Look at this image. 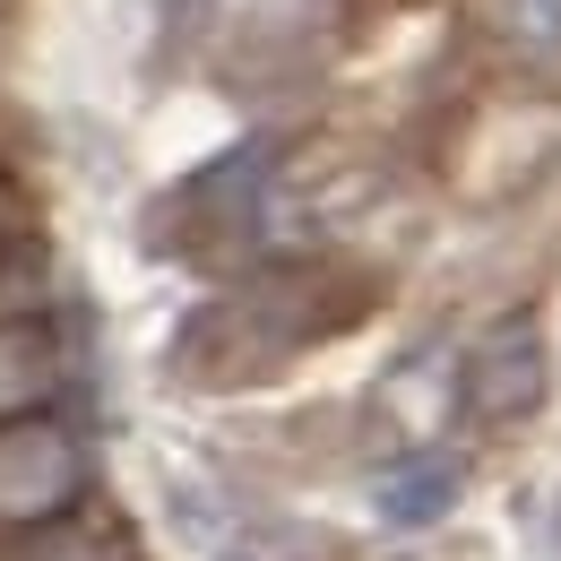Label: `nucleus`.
Here are the masks:
<instances>
[{"label":"nucleus","mask_w":561,"mask_h":561,"mask_svg":"<svg viewBox=\"0 0 561 561\" xmlns=\"http://www.w3.org/2000/svg\"><path fill=\"white\" fill-rule=\"evenodd\" d=\"M87 492L78 467V440L44 415L0 423V527H44V518H70V501Z\"/></svg>","instance_id":"nucleus-1"},{"label":"nucleus","mask_w":561,"mask_h":561,"mask_svg":"<svg viewBox=\"0 0 561 561\" xmlns=\"http://www.w3.org/2000/svg\"><path fill=\"white\" fill-rule=\"evenodd\" d=\"M458 398H467L476 423H527L545 407V337H536V320H501L484 346L467 354Z\"/></svg>","instance_id":"nucleus-2"},{"label":"nucleus","mask_w":561,"mask_h":561,"mask_svg":"<svg viewBox=\"0 0 561 561\" xmlns=\"http://www.w3.org/2000/svg\"><path fill=\"white\" fill-rule=\"evenodd\" d=\"M0 561H130V536L113 518H44L0 536Z\"/></svg>","instance_id":"nucleus-3"},{"label":"nucleus","mask_w":561,"mask_h":561,"mask_svg":"<svg viewBox=\"0 0 561 561\" xmlns=\"http://www.w3.org/2000/svg\"><path fill=\"white\" fill-rule=\"evenodd\" d=\"M61 389V354L44 329H0V423L35 415L44 398Z\"/></svg>","instance_id":"nucleus-4"},{"label":"nucleus","mask_w":561,"mask_h":561,"mask_svg":"<svg viewBox=\"0 0 561 561\" xmlns=\"http://www.w3.org/2000/svg\"><path fill=\"white\" fill-rule=\"evenodd\" d=\"M449 501H458V467H449V458H407V467H389V484H380V510H389L398 527H432Z\"/></svg>","instance_id":"nucleus-5"},{"label":"nucleus","mask_w":561,"mask_h":561,"mask_svg":"<svg viewBox=\"0 0 561 561\" xmlns=\"http://www.w3.org/2000/svg\"><path fill=\"white\" fill-rule=\"evenodd\" d=\"M44 302H53V260H44V242L0 233V329H26Z\"/></svg>","instance_id":"nucleus-6"},{"label":"nucleus","mask_w":561,"mask_h":561,"mask_svg":"<svg viewBox=\"0 0 561 561\" xmlns=\"http://www.w3.org/2000/svg\"><path fill=\"white\" fill-rule=\"evenodd\" d=\"M510 18L536 53H561V0H510Z\"/></svg>","instance_id":"nucleus-7"},{"label":"nucleus","mask_w":561,"mask_h":561,"mask_svg":"<svg viewBox=\"0 0 561 561\" xmlns=\"http://www.w3.org/2000/svg\"><path fill=\"white\" fill-rule=\"evenodd\" d=\"M216 561H268V553H260V545H233V553H216Z\"/></svg>","instance_id":"nucleus-8"}]
</instances>
